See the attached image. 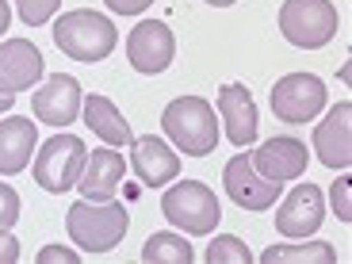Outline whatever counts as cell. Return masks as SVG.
<instances>
[{
	"mask_svg": "<svg viewBox=\"0 0 352 264\" xmlns=\"http://www.w3.org/2000/svg\"><path fill=\"white\" fill-rule=\"evenodd\" d=\"M65 230H69L73 245L80 253H107V249H115L126 238L131 214H126L123 203H115V199H107V203L80 199L65 211Z\"/></svg>",
	"mask_w": 352,
	"mask_h": 264,
	"instance_id": "cell-1",
	"label": "cell"
},
{
	"mask_svg": "<svg viewBox=\"0 0 352 264\" xmlns=\"http://www.w3.org/2000/svg\"><path fill=\"white\" fill-rule=\"evenodd\" d=\"M168 142L188 157H207L219 146V123H214V107L203 96H176L161 111Z\"/></svg>",
	"mask_w": 352,
	"mask_h": 264,
	"instance_id": "cell-2",
	"label": "cell"
},
{
	"mask_svg": "<svg viewBox=\"0 0 352 264\" xmlns=\"http://www.w3.org/2000/svg\"><path fill=\"white\" fill-rule=\"evenodd\" d=\"M54 43H58L62 54H69L73 62L92 65V62H104L107 54L119 46V31L100 12L73 8V12H62V19L54 23Z\"/></svg>",
	"mask_w": 352,
	"mask_h": 264,
	"instance_id": "cell-3",
	"label": "cell"
},
{
	"mask_svg": "<svg viewBox=\"0 0 352 264\" xmlns=\"http://www.w3.org/2000/svg\"><path fill=\"white\" fill-rule=\"evenodd\" d=\"M161 214L188 238H207L222 219V203L203 180H180V184L165 188Z\"/></svg>",
	"mask_w": 352,
	"mask_h": 264,
	"instance_id": "cell-4",
	"label": "cell"
},
{
	"mask_svg": "<svg viewBox=\"0 0 352 264\" xmlns=\"http://www.w3.org/2000/svg\"><path fill=\"white\" fill-rule=\"evenodd\" d=\"M88 150L77 134H54L38 146L35 153V184L50 195H62L77 188L80 173H85Z\"/></svg>",
	"mask_w": 352,
	"mask_h": 264,
	"instance_id": "cell-5",
	"label": "cell"
},
{
	"mask_svg": "<svg viewBox=\"0 0 352 264\" xmlns=\"http://www.w3.org/2000/svg\"><path fill=\"white\" fill-rule=\"evenodd\" d=\"M337 8L329 0H283L280 8V35L291 46L302 50H322L337 35Z\"/></svg>",
	"mask_w": 352,
	"mask_h": 264,
	"instance_id": "cell-6",
	"label": "cell"
},
{
	"mask_svg": "<svg viewBox=\"0 0 352 264\" xmlns=\"http://www.w3.org/2000/svg\"><path fill=\"white\" fill-rule=\"evenodd\" d=\"M268 104H272V115L280 123H291V126L314 123L318 111L326 107V85L314 73H287L272 85Z\"/></svg>",
	"mask_w": 352,
	"mask_h": 264,
	"instance_id": "cell-7",
	"label": "cell"
},
{
	"mask_svg": "<svg viewBox=\"0 0 352 264\" xmlns=\"http://www.w3.org/2000/svg\"><path fill=\"white\" fill-rule=\"evenodd\" d=\"M222 184H226V195L238 203L241 211H272L276 199H280L283 184L276 180H264L261 173L253 168L249 153H234L222 168Z\"/></svg>",
	"mask_w": 352,
	"mask_h": 264,
	"instance_id": "cell-8",
	"label": "cell"
},
{
	"mask_svg": "<svg viewBox=\"0 0 352 264\" xmlns=\"http://www.w3.org/2000/svg\"><path fill=\"white\" fill-rule=\"evenodd\" d=\"M126 58L138 73L153 77V73H165L176 58V38L161 19H142L126 35Z\"/></svg>",
	"mask_w": 352,
	"mask_h": 264,
	"instance_id": "cell-9",
	"label": "cell"
},
{
	"mask_svg": "<svg viewBox=\"0 0 352 264\" xmlns=\"http://www.w3.org/2000/svg\"><path fill=\"white\" fill-rule=\"evenodd\" d=\"M80 104H85V92H80L77 77H69V73H54L35 96H31V111H35V119L46 123V126H58V131L69 126V123H77Z\"/></svg>",
	"mask_w": 352,
	"mask_h": 264,
	"instance_id": "cell-10",
	"label": "cell"
},
{
	"mask_svg": "<svg viewBox=\"0 0 352 264\" xmlns=\"http://www.w3.org/2000/svg\"><path fill=\"white\" fill-rule=\"evenodd\" d=\"M253 168L264 176V180H276V184H287V180H299L307 173V142L291 138V134H280V138H268L261 142L253 153H249Z\"/></svg>",
	"mask_w": 352,
	"mask_h": 264,
	"instance_id": "cell-11",
	"label": "cell"
},
{
	"mask_svg": "<svg viewBox=\"0 0 352 264\" xmlns=\"http://www.w3.org/2000/svg\"><path fill=\"white\" fill-rule=\"evenodd\" d=\"M322 222H326V199L318 184H295L276 207V230L283 238H310Z\"/></svg>",
	"mask_w": 352,
	"mask_h": 264,
	"instance_id": "cell-12",
	"label": "cell"
},
{
	"mask_svg": "<svg viewBox=\"0 0 352 264\" xmlns=\"http://www.w3.org/2000/svg\"><path fill=\"white\" fill-rule=\"evenodd\" d=\"M43 54H38L35 43H27V38H4L0 43V92H27V88H35L43 80Z\"/></svg>",
	"mask_w": 352,
	"mask_h": 264,
	"instance_id": "cell-13",
	"label": "cell"
},
{
	"mask_svg": "<svg viewBox=\"0 0 352 264\" xmlns=\"http://www.w3.org/2000/svg\"><path fill=\"white\" fill-rule=\"evenodd\" d=\"M314 153L326 168H349L352 165V104L349 100H341L314 126Z\"/></svg>",
	"mask_w": 352,
	"mask_h": 264,
	"instance_id": "cell-14",
	"label": "cell"
},
{
	"mask_svg": "<svg viewBox=\"0 0 352 264\" xmlns=\"http://www.w3.org/2000/svg\"><path fill=\"white\" fill-rule=\"evenodd\" d=\"M131 168L138 173L142 184L161 188V184H173L180 176V157L168 150V142L157 138V134H142V138L131 142Z\"/></svg>",
	"mask_w": 352,
	"mask_h": 264,
	"instance_id": "cell-15",
	"label": "cell"
},
{
	"mask_svg": "<svg viewBox=\"0 0 352 264\" xmlns=\"http://www.w3.org/2000/svg\"><path fill=\"white\" fill-rule=\"evenodd\" d=\"M123 173H126L123 153L115 150V146H104V150L88 153L85 173H80L77 188H80V195H85V199L107 203V199H115V192H119V184H123Z\"/></svg>",
	"mask_w": 352,
	"mask_h": 264,
	"instance_id": "cell-16",
	"label": "cell"
},
{
	"mask_svg": "<svg viewBox=\"0 0 352 264\" xmlns=\"http://www.w3.org/2000/svg\"><path fill=\"white\" fill-rule=\"evenodd\" d=\"M219 119L226 123V138L249 150L256 142V104L245 85H222L219 88Z\"/></svg>",
	"mask_w": 352,
	"mask_h": 264,
	"instance_id": "cell-17",
	"label": "cell"
},
{
	"mask_svg": "<svg viewBox=\"0 0 352 264\" xmlns=\"http://www.w3.org/2000/svg\"><path fill=\"white\" fill-rule=\"evenodd\" d=\"M38 146V131L27 115H12L0 123V176H16L31 165V153Z\"/></svg>",
	"mask_w": 352,
	"mask_h": 264,
	"instance_id": "cell-18",
	"label": "cell"
},
{
	"mask_svg": "<svg viewBox=\"0 0 352 264\" xmlns=\"http://www.w3.org/2000/svg\"><path fill=\"white\" fill-rule=\"evenodd\" d=\"M80 111H85V126L96 134V138H104L107 146H131V142H134L131 123H126L123 111H119V107H115L107 96H100V92L85 96Z\"/></svg>",
	"mask_w": 352,
	"mask_h": 264,
	"instance_id": "cell-19",
	"label": "cell"
},
{
	"mask_svg": "<svg viewBox=\"0 0 352 264\" xmlns=\"http://www.w3.org/2000/svg\"><path fill=\"white\" fill-rule=\"evenodd\" d=\"M192 256L195 253L184 241V234H173V230H157L142 245V261L146 264H192Z\"/></svg>",
	"mask_w": 352,
	"mask_h": 264,
	"instance_id": "cell-20",
	"label": "cell"
},
{
	"mask_svg": "<svg viewBox=\"0 0 352 264\" xmlns=\"http://www.w3.org/2000/svg\"><path fill=\"white\" fill-rule=\"evenodd\" d=\"M261 261L264 264H283V261H291V264H333L337 253H333L329 241H307V245H268L261 253Z\"/></svg>",
	"mask_w": 352,
	"mask_h": 264,
	"instance_id": "cell-21",
	"label": "cell"
},
{
	"mask_svg": "<svg viewBox=\"0 0 352 264\" xmlns=\"http://www.w3.org/2000/svg\"><path fill=\"white\" fill-rule=\"evenodd\" d=\"M207 264H253V253H249V245L241 238L222 234V238H214L207 245Z\"/></svg>",
	"mask_w": 352,
	"mask_h": 264,
	"instance_id": "cell-22",
	"label": "cell"
},
{
	"mask_svg": "<svg viewBox=\"0 0 352 264\" xmlns=\"http://www.w3.org/2000/svg\"><path fill=\"white\" fill-rule=\"evenodd\" d=\"M58 8H62V0H16V12L27 27L50 23V19L58 16Z\"/></svg>",
	"mask_w": 352,
	"mask_h": 264,
	"instance_id": "cell-23",
	"label": "cell"
},
{
	"mask_svg": "<svg viewBox=\"0 0 352 264\" xmlns=\"http://www.w3.org/2000/svg\"><path fill=\"white\" fill-rule=\"evenodd\" d=\"M19 211H23V203H19V192L12 184H0V230H8L19 222Z\"/></svg>",
	"mask_w": 352,
	"mask_h": 264,
	"instance_id": "cell-24",
	"label": "cell"
},
{
	"mask_svg": "<svg viewBox=\"0 0 352 264\" xmlns=\"http://www.w3.org/2000/svg\"><path fill=\"white\" fill-rule=\"evenodd\" d=\"M329 199H333V211L341 222H352V180L341 176L333 188H329Z\"/></svg>",
	"mask_w": 352,
	"mask_h": 264,
	"instance_id": "cell-25",
	"label": "cell"
},
{
	"mask_svg": "<svg viewBox=\"0 0 352 264\" xmlns=\"http://www.w3.org/2000/svg\"><path fill=\"white\" fill-rule=\"evenodd\" d=\"M77 264L80 261V253L77 249H62V245H46L43 253H38V264Z\"/></svg>",
	"mask_w": 352,
	"mask_h": 264,
	"instance_id": "cell-26",
	"label": "cell"
},
{
	"mask_svg": "<svg viewBox=\"0 0 352 264\" xmlns=\"http://www.w3.org/2000/svg\"><path fill=\"white\" fill-rule=\"evenodd\" d=\"M104 4L115 12V16H138V12L150 8L153 0H104Z\"/></svg>",
	"mask_w": 352,
	"mask_h": 264,
	"instance_id": "cell-27",
	"label": "cell"
},
{
	"mask_svg": "<svg viewBox=\"0 0 352 264\" xmlns=\"http://www.w3.org/2000/svg\"><path fill=\"white\" fill-rule=\"evenodd\" d=\"M19 261V241L8 230H0V264H16Z\"/></svg>",
	"mask_w": 352,
	"mask_h": 264,
	"instance_id": "cell-28",
	"label": "cell"
},
{
	"mask_svg": "<svg viewBox=\"0 0 352 264\" xmlns=\"http://www.w3.org/2000/svg\"><path fill=\"white\" fill-rule=\"evenodd\" d=\"M8 23H12V8H8V0H0V35L8 31Z\"/></svg>",
	"mask_w": 352,
	"mask_h": 264,
	"instance_id": "cell-29",
	"label": "cell"
},
{
	"mask_svg": "<svg viewBox=\"0 0 352 264\" xmlns=\"http://www.w3.org/2000/svg\"><path fill=\"white\" fill-rule=\"evenodd\" d=\"M12 104H16V96H8V92H0V111H8Z\"/></svg>",
	"mask_w": 352,
	"mask_h": 264,
	"instance_id": "cell-30",
	"label": "cell"
},
{
	"mask_svg": "<svg viewBox=\"0 0 352 264\" xmlns=\"http://www.w3.org/2000/svg\"><path fill=\"white\" fill-rule=\"evenodd\" d=\"M207 4H211V8H230L234 0H207Z\"/></svg>",
	"mask_w": 352,
	"mask_h": 264,
	"instance_id": "cell-31",
	"label": "cell"
}]
</instances>
